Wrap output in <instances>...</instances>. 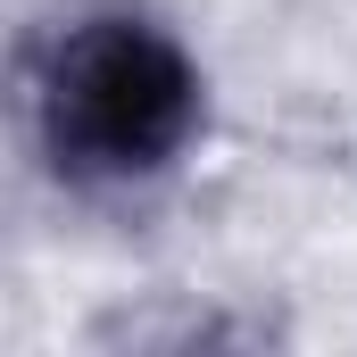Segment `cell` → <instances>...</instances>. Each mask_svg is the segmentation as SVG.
I'll use <instances>...</instances> for the list:
<instances>
[{
    "mask_svg": "<svg viewBox=\"0 0 357 357\" xmlns=\"http://www.w3.org/2000/svg\"><path fill=\"white\" fill-rule=\"evenodd\" d=\"M199 84L150 25H84L50 67V133L91 175H150L183 150Z\"/></svg>",
    "mask_w": 357,
    "mask_h": 357,
    "instance_id": "cell-1",
    "label": "cell"
}]
</instances>
